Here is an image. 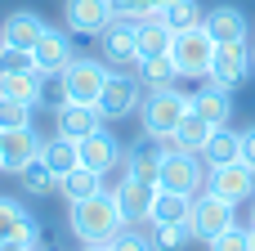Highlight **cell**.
<instances>
[{
    "label": "cell",
    "mask_w": 255,
    "mask_h": 251,
    "mask_svg": "<svg viewBox=\"0 0 255 251\" xmlns=\"http://www.w3.org/2000/svg\"><path fill=\"white\" fill-rule=\"evenodd\" d=\"M143 94H148V85L139 81V72H108V85H103L94 108L103 112V121H121L130 112H139Z\"/></svg>",
    "instance_id": "7"
},
{
    "label": "cell",
    "mask_w": 255,
    "mask_h": 251,
    "mask_svg": "<svg viewBox=\"0 0 255 251\" xmlns=\"http://www.w3.org/2000/svg\"><path fill=\"white\" fill-rule=\"evenodd\" d=\"M27 67H36V63H31V49L0 45V76H9V72H27Z\"/></svg>",
    "instance_id": "35"
},
{
    "label": "cell",
    "mask_w": 255,
    "mask_h": 251,
    "mask_svg": "<svg viewBox=\"0 0 255 251\" xmlns=\"http://www.w3.org/2000/svg\"><path fill=\"white\" fill-rule=\"evenodd\" d=\"M202 162H206V166L242 162V135H238V130H229V126L211 130V139H206V148H202Z\"/></svg>",
    "instance_id": "22"
},
{
    "label": "cell",
    "mask_w": 255,
    "mask_h": 251,
    "mask_svg": "<svg viewBox=\"0 0 255 251\" xmlns=\"http://www.w3.org/2000/svg\"><path fill=\"white\" fill-rule=\"evenodd\" d=\"M45 36V18L31 13V9H18L0 22V45H13V49H31L36 40Z\"/></svg>",
    "instance_id": "17"
},
{
    "label": "cell",
    "mask_w": 255,
    "mask_h": 251,
    "mask_svg": "<svg viewBox=\"0 0 255 251\" xmlns=\"http://www.w3.org/2000/svg\"><path fill=\"white\" fill-rule=\"evenodd\" d=\"M157 193H161V184H148V180H134V175H121V180H117V189H112V198H117V207H121V220H126V225L148 220V216H152Z\"/></svg>",
    "instance_id": "10"
},
{
    "label": "cell",
    "mask_w": 255,
    "mask_h": 251,
    "mask_svg": "<svg viewBox=\"0 0 255 251\" xmlns=\"http://www.w3.org/2000/svg\"><path fill=\"white\" fill-rule=\"evenodd\" d=\"M94 130H103V112H99L94 103H58V135L85 139V135H94Z\"/></svg>",
    "instance_id": "18"
},
{
    "label": "cell",
    "mask_w": 255,
    "mask_h": 251,
    "mask_svg": "<svg viewBox=\"0 0 255 251\" xmlns=\"http://www.w3.org/2000/svg\"><path fill=\"white\" fill-rule=\"evenodd\" d=\"M197 234H193V225H152V251H184L193 243Z\"/></svg>",
    "instance_id": "30"
},
{
    "label": "cell",
    "mask_w": 255,
    "mask_h": 251,
    "mask_svg": "<svg viewBox=\"0 0 255 251\" xmlns=\"http://www.w3.org/2000/svg\"><path fill=\"white\" fill-rule=\"evenodd\" d=\"M184 112H188V94H179L175 85H152L148 94H143V103H139V117H143V135H152V139H170L175 135V126L184 121Z\"/></svg>",
    "instance_id": "2"
},
{
    "label": "cell",
    "mask_w": 255,
    "mask_h": 251,
    "mask_svg": "<svg viewBox=\"0 0 255 251\" xmlns=\"http://www.w3.org/2000/svg\"><path fill=\"white\" fill-rule=\"evenodd\" d=\"M211 251H255L251 247V229H242V225L224 229L220 238H211Z\"/></svg>",
    "instance_id": "34"
},
{
    "label": "cell",
    "mask_w": 255,
    "mask_h": 251,
    "mask_svg": "<svg viewBox=\"0 0 255 251\" xmlns=\"http://www.w3.org/2000/svg\"><path fill=\"white\" fill-rule=\"evenodd\" d=\"M58 193H63L67 202H85V198L103 193V175L90 171V166H76V171H67V175L58 180Z\"/></svg>",
    "instance_id": "27"
},
{
    "label": "cell",
    "mask_w": 255,
    "mask_h": 251,
    "mask_svg": "<svg viewBox=\"0 0 255 251\" xmlns=\"http://www.w3.org/2000/svg\"><path fill=\"white\" fill-rule=\"evenodd\" d=\"M9 238H27V243H36V238H40V220H36L31 211H22L18 202L0 198V243H9Z\"/></svg>",
    "instance_id": "21"
},
{
    "label": "cell",
    "mask_w": 255,
    "mask_h": 251,
    "mask_svg": "<svg viewBox=\"0 0 255 251\" xmlns=\"http://www.w3.org/2000/svg\"><path fill=\"white\" fill-rule=\"evenodd\" d=\"M0 171H4V153H0Z\"/></svg>",
    "instance_id": "44"
},
{
    "label": "cell",
    "mask_w": 255,
    "mask_h": 251,
    "mask_svg": "<svg viewBox=\"0 0 255 251\" xmlns=\"http://www.w3.org/2000/svg\"><path fill=\"white\" fill-rule=\"evenodd\" d=\"M161 18H166V27L188 31V27H197V22H202V4H197V0H175L170 9H161Z\"/></svg>",
    "instance_id": "33"
},
{
    "label": "cell",
    "mask_w": 255,
    "mask_h": 251,
    "mask_svg": "<svg viewBox=\"0 0 255 251\" xmlns=\"http://www.w3.org/2000/svg\"><path fill=\"white\" fill-rule=\"evenodd\" d=\"M161 189L170 193H184V198H197L206 189V162L197 153H184L175 144H166V157H161Z\"/></svg>",
    "instance_id": "5"
},
{
    "label": "cell",
    "mask_w": 255,
    "mask_h": 251,
    "mask_svg": "<svg viewBox=\"0 0 255 251\" xmlns=\"http://www.w3.org/2000/svg\"><path fill=\"white\" fill-rule=\"evenodd\" d=\"M27 126H31V103L0 94V135L4 130H27Z\"/></svg>",
    "instance_id": "32"
},
{
    "label": "cell",
    "mask_w": 255,
    "mask_h": 251,
    "mask_svg": "<svg viewBox=\"0 0 255 251\" xmlns=\"http://www.w3.org/2000/svg\"><path fill=\"white\" fill-rule=\"evenodd\" d=\"M233 211H238L233 202H224L220 193H211V189H206L202 198H193V234H197V238H206V243H211V238H220L224 229H233V225H238V220H233Z\"/></svg>",
    "instance_id": "11"
},
{
    "label": "cell",
    "mask_w": 255,
    "mask_h": 251,
    "mask_svg": "<svg viewBox=\"0 0 255 251\" xmlns=\"http://www.w3.org/2000/svg\"><path fill=\"white\" fill-rule=\"evenodd\" d=\"M0 94H9V99H22V103H40L45 99V76L36 72V67H27V72H9V76H0Z\"/></svg>",
    "instance_id": "25"
},
{
    "label": "cell",
    "mask_w": 255,
    "mask_h": 251,
    "mask_svg": "<svg viewBox=\"0 0 255 251\" xmlns=\"http://www.w3.org/2000/svg\"><path fill=\"white\" fill-rule=\"evenodd\" d=\"M94 40H99V58H103L112 72H134V67H139V22L112 18Z\"/></svg>",
    "instance_id": "4"
},
{
    "label": "cell",
    "mask_w": 255,
    "mask_h": 251,
    "mask_svg": "<svg viewBox=\"0 0 255 251\" xmlns=\"http://www.w3.org/2000/svg\"><path fill=\"white\" fill-rule=\"evenodd\" d=\"M76 148H81V166H90V171H99V175H108V171L117 166V157L126 153V148L117 144V135H108V130H94V135L76 139Z\"/></svg>",
    "instance_id": "16"
},
{
    "label": "cell",
    "mask_w": 255,
    "mask_h": 251,
    "mask_svg": "<svg viewBox=\"0 0 255 251\" xmlns=\"http://www.w3.org/2000/svg\"><path fill=\"white\" fill-rule=\"evenodd\" d=\"M251 72H255V54H251V45H247V40H238V45H220V49H215L206 81H211V85H220V90H238Z\"/></svg>",
    "instance_id": "8"
},
{
    "label": "cell",
    "mask_w": 255,
    "mask_h": 251,
    "mask_svg": "<svg viewBox=\"0 0 255 251\" xmlns=\"http://www.w3.org/2000/svg\"><path fill=\"white\" fill-rule=\"evenodd\" d=\"M67 229H72V238L85 247V243H112V238L126 229V220H121L117 198L103 189V193H94V198H85V202H67Z\"/></svg>",
    "instance_id": "1"
},
{
    "label": "cell",
    "mask_w": 255,
    "mask_h": 251,
    "mask_svg": "<svg viewBox=\"0 0 255 251\" xmlns=\"http://www.w3.org/2000/svg\"><path fill=\"white\" fill-rule=\"evenodd\" d=\"M251 247H255V225H251Z\"/></svg>",
    "instance_id": "43"
},
{
    "label": "cell",
    "mask_w": 255,
    "mask_h": 251,
    "mask_svg": "<svg viewBox=\"0 0 255 251\" xmlns=\"http://www.w3.org/2000/svg\"><path fill=\"white\" fill-rule=\"evenodd\" d=\"M152 9V0H112V18H126V22H143Z\"/></svg>",
    "instance_id": "36"
},
{
    "label": "cell",
    "mask_w": 255,
    "mask_h": 251,
    "mask_svg": "<svg viewBox=\"0 0 255 251\" xmlns=\"http://www.w3.org/2000/svg\"><path fill=\"white\" fill-rule=\"evenodd\" d=\"M202 27L211 31V40L215 45H238V40H247V13L238 9V4H215V9H206L202 13Z\"/></svg>",
    "instance_id": "15"
},
{
    "label": "cell",
    "mask_w": 255,
    "mask_h": 251,
    "mask_svg": "<svg viewBox=\"0 0 255 251\" xmlns=\"http://www.w3.org/2000/svg\"><path fill=\"white\" fill-rule=\"evenodd\" d=\"M148 220H152V225H193V198L161 189L157 202H152V216H148Z\"/></svg>",
    "instance_id": "24"
},
{
    "label": "cell",
    "mask_w": 255,
    "mask_h": 251,
    "mask_svg": "<svg viewBox=\"0 0 255 251\" xmlns=\"http://www.w3.org/2000/svg\"><path fill=\"white\" fill-rule=\"evenodd\" d=\"M108 247H112V251H152V243H148L143 234H134V229H121Z\"/></svg>",
    "instance_id": "37"
},
{
    "label": "cell",
    "mask_w": 255,
    "mask_h": 251,
    "mask_svg": "<svg viewBox=\"0 0 255 251\" xmlns=\"http://www.w3.org/2000/svg\"><path fill=\"white\" fill-rule=\"evenodd\" d=\"M170 4H175V0H152V9H157V13H161V9H170Z\"/></svg>",
    "instance_id": "41"
},
{
    "label": "cell",
    "mask_w": 255,
    "mask_h": 251,
    "mask_svg": "<svg viewBox=\"0 0 255 251\" xmlns=\"http://www.w3.org/2000/svg\"><path fill=\"white\" fill-rule=\"evenodd\" d=\"M251 54H255V49H251Z\"/></svg>",
    "instance_id": "45"
},
{
    "label": "cell",
    "mask_w": 255,
    "mask_h": 251,
    "mask_svg": "<svg viewBox=\"0 0 255 251\" xmlns=\"http://www.w3.org/2000/svg\"><path fill=\"white\" fill-rule=\"evenodd\" d=\"M72 31H58V27H45V36L31 45V63L40 76H58L67 63H72Z\"/></svg>",
    "instance_id": "12"
},
{
    "label": "cell",
    "mask_w": 255,
    "mask_h": 251,
    "mask_svg": "<svg viewBox=\"0 0 255 251\" xmlns=\"http://www.w3.org/2000/svg\"><path fill=\"white\" fill-rule=\"evenodd\" d=\"M206 189L220 193L224 202H251L255 198V171L247 162H229V166H206Z\"/></svg>",
    "instance_id": "9"
},
{
    "label": "cell",
    "mask_w": 255,
    "mask_h": 251,
    "mask_svg": "<svg viewBox=\"0 0 255 251\" xmlns=\"http://www.w3.org/2000/svg\"><path fill=\"white\" fill-rule=\"evenodd\" d=\"M161 157H166V144H161V139H152V135H139V139L121 153L126 175L148 180V184H161Z\"/></svg>",
    "instance_id": "13"
},
{
    "label": "cell",
    "mask_w": 255,
    "mask_h": 251,
    "mask_svg": "<svg viewBox=\"0 0 255 251\" xmlns=\"http://www.w3.org/2000/svg\"><path fill=\"white\" fill-rule=\"evenodd\" d=\"M170 40H175V27H166L161 13H148V18L139 22V58L170 54Z\"/></svg>",
    "instance_id": "23"
},
{
    "label": "cell",
    "mask_w": 255,
    "mask_h": 251,
    "mask_svg": "<svg viewBox=\"0 0 255 251\" xmlns=\"http://www.w3.org/2000/svg\"><path fill=\"white\" fill-rule=\"evenodd\" d=\"M18 180H22V189H27V193H49V189H58V175L49 171V162H45V157H31V162L18 171Z\"/></svg>",
    "instance_id": "31"
},
{
    "label": "cell",
    "mask_w": 255,
    "mask_h": 251,
    "mask_svg": "<svg viewBox=\"0 0 255 251\" xmlns=\"http://www.w3.org/2000/svg\"><path fill=\"white\" fill-rule=\"evenodd\" d=\"M211 130H215V126H206V121L188 108V112H184V121L175 126V135H170L166 144H175V148H184V153H197V157H202V148H206Z\"/></svg>",
    "instance_id": "26"
},
{
    "label": "cell",
    "mask_w": 255,
    "mask_h": 251,
    "mask_svg": "<svg viewBox=\"0 0 255 251\" xmlns=\"http://www.w3.org/2000/svg\"><path fill=\"white\" fill-rule=\"evenodd\" d=\"M251 225H255V198H251Z\"/></svg>",
    "instance_id": "42"
},
{
    "label": "cell",
    "mask_w": 255,
    "mask_h": 251,
    "mask_svg": "<svg viewBox=\"0 0 255 251\" xmlns=\"http://www.w3.org/2000/svg\"><path fill=\"white\" fill-rule=\"evenodd\" d=\"M40 157L49 162V171H54L58 180H63L67 171H76V166H81V148H76V139H67V135H54V139L40 148Z\"/></svg>",
    "instance_id": "28"
},
{
    "label": "cell",
    "mask_w": 255,
    "mask_h": 251,
    "mask_svg": "<svg viewBox=\"0 0 255 251\" xmlns=\"http://www.w3.org/2000/svg\"><path fill=\"white\" fill-rule=\"evenodd\" d=\"M40 148H45V144L36 139V130H31V126H27V130H4V135H0L4 171H13V175H18V171H22L31 157H40Z\"/></svg>",
    "instance_id": "19"
},
{
    "label": "cell",
    "mask_w": 255,
    "mask_h": 251,
    "mask_svg": "<svg viewBox=\"0 0 255 251\" xmlns=\"http://www.w3.org/2000/svg\"><path fill=\"white\" fill-rule=\"evenodd\" d=\"M108 63L103 58H72L58 72V103H99L103 85H108Z\"/></svg>",
    "instance_id": "3"
},
{
    "label": "cell",
    "mask_w": 255,
    "mask_h": 251,
    "mask_svg": "<svg viewBox=\"0 0 255 251\" xmlns=\"http://www.w3.org/2000/svg\"><path fill=\"white\" fill-rule=\"evenodd\" d=\"M188 108L206 121V126H229V117H233V99H229V90H220V85H206V90H197L193 99H188Z\"/></svg>",
    "instance_id": "20"
},
{
    "label": "cell",
    "mask_w": 255,
    "mask_h": 251,
    "mask_svg": "<svg viewBox=\"0 0 255 251\" xmlns=\"http://www.w3.org/2000/svg\"><path fill=\"white\" fill-rule=\"evenodd\" d=\"M139 81L152 90V85H175L179 81V67H175V58L170 54H152V58H139Z\"/></svg>",
    "instance_id": "29"
},
{
    "label": "cell",
    "mask_w": 255,
    "mask_h": 251,
    "mask_svg": "<svg viewBox=\"0 0 255 251\" xmlns=\"http://www.w3.org/2000/svg\"><path fill=\"white\" fill-rule=\"evenodd\" d=\"M81 251H112V247H108V243H85Z\"/></svg>",
    "instance_id": "40"
},
{
    "label": "cell",
    "mask_w": 255,
    "mask_h": 251,
    "mask_svg": "<svg viewBox=\"0 0 255 251\" xmlns=\"http://www.w3.org/2000/svg\"><path fill=\"white\" fill-rule=\"evenodd\" d=\"M215 49H220V45L211 40V31H206L202 22L188 27V31H175V40H170V58H175L179 76H206Z\"/></svg>",
    "instance_id": "6"
},
{
    "label": "cell",
    "mask_w": 255,
    "mask_h": 251,
    "mask_svg": "<svg viewBox=\"0 0 255 251\" xmlns=\"http://www.w3.org/2000/svg\"><path fill=\"white\" fill-rule=\"evenodd\" d=\"M0 251H36V243H27V238H9V243H0Z\"/></svg>",
    "instance_id": "39"
},
{
    "label": "cell",
    "mask_w": 255,
    "mask_h": 251,
    "mask_svg": "<svg viewBox=\"0 0 255 251\" xmlns=\"http://www.w3.org/2000/svg\"><path fill=\"white\" fill-rule=\"evenodd\" d=\"M63 22L72 36H99L112 22V0H67Z\"/></svg>",
    "instance_id": "14"
},
{
    "label": "cell",
    "mask_w": 255,
    "mask_h": 251,
    "mask_svg": "<svg viewBox=\"0 0 255 251\" xmlns=\"http://www.w3.org/2000/svg\"><path fill=\"white\" fill-rule=\"evenodd\" d=\"M242 162L255 171V126H251V130H242Z\"/></svg>",
    "instance_id": "38"
}]
</instances>
